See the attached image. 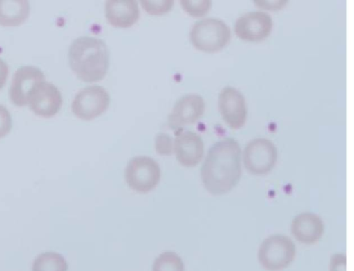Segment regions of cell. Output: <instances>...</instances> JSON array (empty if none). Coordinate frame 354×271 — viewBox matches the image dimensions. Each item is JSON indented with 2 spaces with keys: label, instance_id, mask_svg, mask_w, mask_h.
<instances>
[{
  "label": "cell",
  "instance_id": "cell-1",
  "mask_svg": "<svg viewBox=\"0 0 354 271\" xmlns=\"http://www.w3.org/2000/svg\"><path fill=\"white\" fill-rule=\"evenodd\" d=\"M241 175V148L234 138H225L209 149L201 168V178L210 194L221 195L232 189Z\"/></svg>",
  "mask_w": 354,
  "mask_h": 271
},
{
  "label": "cell",
  "instance_id": "cell-6",
  "mask_svg": "<svg viewBox=\"0 0 354 271\" xmlns=\"http://www.w3.org/2000/svg\"><path fill=\"white\" fill-rule=\"evenodd\" d=\"M243 158L248 171L253 174L263 175L274 167L277 159V150L270 140L255 138L246 144Z\"/></svg>",
  "mask_w": 354,
  "mask_h": 271
},
{
  "label": "cell",
  "instance_id": "cell-12",
  "mask_svg": "<svg viewBox=\"0 0 354 271\" xmlns=\"http://www.w3.org/2000/svg\"><path fill=\"white\" fill-rule=\"evenodd\" d=\"M272 28V19L263 11H251L241 15L236 21L234 30L238 37L248 41L266 38Z\"/></svg>",
  "mask_w": 354,
  "mask_h": 271
},
{
  "label": "cell",
  "instance_id": "cell-18",
  "mask_svg": "<svg viewBox=\"0 0 354 271\" xmlns=\"http://www.w3.org/2000/svg\"><path fill=\"white\" fill-rule=\"evenodd\" d=\"M152 271H184V265L177 254L166 251L156 259Z\"/></svg>",
  "mask_w": 354,
  "mask_h": 271
},
{
  "label": "cell",
  "instance_id": "cell-15",
  "mask_svg": "<svg viewBox=\"0 0 354 271\" xmlns=\"http://www.w3.org/2000/svg\"><path fill=\"white\" fill-rule=\"evenodd\" d=\"M104 12L107 21L118 27H129L139 17V8L135 0H107Z\"/></svg>",
  "mask_w": 354,
  "mask_h": 271
},
{
  "label": "cell",
  "instance_id": "cell-10",
  "mask_svg": "<svg viewBox=\"0 0 354 271\" xmlns=\"http://www.w3.org/2000/svg\"><path fill=\"white\" fill-rule=\"evenodd\" d=\"M218 108L224 120L232 129L242 127L247 117V109L243 94L236 88L225 86L218 95Z\"/></svg>",
  "mask_w": 354,
  "mask_h": 271
},
{
  "label": "cell",
  "instance_id": "cell-22",
  "mask_svg": "<svg viewBox=\"0 0 354 271\" xmlns=\"http://www.w3.org/2000/svg\"><path fill=\"white\" fill-rule=\"evenodd\" d=\"M156 149L162 154H170L172 151V139L170 136L160 133L156 137Z\"/></svg>",
  "mask_w": 354,
  "mask_h": 271
},
{
  "label": "cell",
  "instance_id": "cell-13",
  "mask_svg": "<svg viewBox=\"0 0 354 271\" xmlns=\"http://www.w3.org/2000/svg\"><path fill=\"white\" fill-rule=\"evenodd\" d=\"M173 148L178 161L187 167L198 164L204 152V144L201 136L189 130L180 129L176 131Z\"/></svg>",
  "mask_w": 354,
  "mask_h": 271
},
{
  "label": "cell",
  "instance_id": "cell-3",
  "mask_svg": "<svg viewBox=\"0 0 354 271\" xmlns=\"http://www.w3.org/2000/svg\"><path fill=\"white\" fill-rule=\"evenodd\" d=\"M230 35V27L223 20L206 17L193 24L189 37L196 48L214 52L222 48L228 42Z\"/></svg>",
  "mask_w": 354,
  "mask_h": 271
},
{
  "label": "cell",
  "instance_id": "cell-9",
  "mask_svg": "<svg viewBox=\"0 0 354 271\" xmlns=\"http://www.w3.org/2000/svg\"><path fill=\"white\" fill-rule=\"evenodd\" d=\"M205 102L196 93H188L178 98L167 118L169 126L175 130L196 122L203 113Z\"/></svg>",
  "mask_w": 354,
  "mask_h": 271
},
{
  "label": "cell",
  "instance_id": "cell-4",
  "mask_svg": "<svg viewBox=\"0 0 354 271\" xmlns=\"http://www.w3.org/2000/svg\"><path fill=\"white\" fill-rule=\"evenodd\" d=\"M295 246L292 240L281 234L266 238L258 251V260L268 271H280L287 268L294 260Z\"/></svg>",
  "mask_w": 354,
  "mask_h": 271
},
{
  "label": "cell",
  "instance_id": "cell-17",
  "mask_svg": "<svg viewBox=\"0 0 354 271\" xmlns=\"http://www.w3.org/2000/svg\"><path fill=\"white\" fill-rule=\"evenodd\" d=\"M68 263L60 254L55 252L41 253L35 259L32 271H67Z\"/></svg>",
  "mask_w": 354,
  "mask_h": 271
},
{
  "label": "cell",
  "instance_id": "cell-23",
  "mask_svg": "<svg viewBox=\"0 0 354 271\" xmlns=\"http://www.w3.org/2000/svg\"><path fill=\"white\" fill-rule=\"evenodd\" d=\"M329 271H346V257L343 254L334 255L330 261Z\"/></svg>",
  "mask_w": 354,
  "mask_h": 271
},
{
  "label": "cell",
  "instance_id": "cell-11",
  "mask_svg": "<svg viewBox=\"0 0 354 271\" xmlns=\"http://www.w3.org/2000/svg\"><path fill=\"white\" fill-rule=\"evenodd\" d=\"M44 80V74L39 68L32 66L19 68L13 74L9 87L10 100L17 106L26 105L30 91L37 83Z\"/></svg>",
  "mask_w": 354,
  "mask_h": 271
},
{
  "label": "cell",
  "instance_id": "cell-8",
  "mask_svg": "<svg viewBox=\"0 0 354 271\" xmlns=\"http://www.w3.org/2000/svg\"><path fill=\"white\" fill-rule=\"evenodd\" d=\"M28 103L36 115L50 118L59 111L62 97L56 86L44 80L37 83L30 91Z\"/></svg>",
  "mask_w": 354,
  "mask_h": 271
},
{
  "label": "cell",
  "instance_id": "cell-25",
  "mask_svg": "<svg viewBox=\"0 0 354 271\" xmlns=\"http://www.w3.org/2000/svg\"><path fill=\"white\" fill-rule=\"evenodd\" d=\"M8 72V66L7 63L0 58V89H1L6 84Z\"/></svg>",
  "mask_w": 354,
  "mask_h": 271
},
{
  "label": "cell",
  "instance_id": "cell-16",
  "mask_svg": "<svg viewBox=\"0 0 354 271\" xmlns=\"http://www.w3.org/2000/svg\"><path fill=\"white\" fill-rule=\"evenodd\" d=\"M30 10V3L27 0H0V25H21L28 18Z\"/></svg>",
  "mask_w": 354,
  "mask_h": 271
},
{
  "label": "cell",
  "instance_id": "cell-21",
  "mask_svg": "<svg viewBox=\"0 0 354 271\" xmlns=\"http://www.w3.org/2000/svg\"><path fill=\"white\" fill-rule=\"evenodd\" d=\"M12 120L8 109L0 104V138L6 136L11 130Z\"/></svg>",
  "mask_w": 354,
  "mask_h": 271
},
{
  "label": "cell",
  "instance_id": "cell-7",
  "mask_svg": "<svg viewBox=\"0 0 354 271\" xmlns=\"http://www.w3.org/2000/svg\"><path fill=\"white\" fill-rule=\"evenodd\" d=\"M110 96L102 86L91 85L80 90L74 97L71 109L83 120H91L102 113L108 107Z\"/></svg>",
  "mask_w": 354,
  "mask_h": 271
},
{
  "label": "cell",
  "instance_id": "cell-14",
  "mask_svg": "<svg viewBox=\"0 0 354 271\" xmlns=\"http://www.w3.org/2000/svg\"><path fill=\"white\" fill-rule=\"evenodd\" d=\"M291 232L300 243L312 245L321 238L324 232V224L316 214L309 212L301 213L293 219Z\"/></svg>",
  "mask_w": 354,
  "mask_h": 271
},
{
  "label": "cell",
  "instance_id": "cell-5",
  "mask_svg": "<svg viewBox=\"0 0 354 271\" xmlns=\"http://www.w3.org/2000/svg\"><path fill=\"white\" fill-rule=\"evenodd\" d=\"M160 178V169L152 158L138 156L132 158L125 169V180L133 190L147 193L156 187Z\"/></svg>",
  "mask_w": 354,
  "mask_h": 271
},
{
  "label": "cell",
  "instance_id": "cell-20",
  "mask_svg": "<svg viewBox=\"0 0 354 271\" xmlns=\"http://www.w3.org/2000/svg\"><path fill=\"white\" fill-rule=\"evenodd\" d=\"M172 0H142V7L149 13L154 15L162 14L168 11L172 6Z\"/></svg>",
  "mask_w": 354,
  "mask_h": 271
},
{
  "label": "cell",
  "instance_id": "cell-24",
  "mask_svg": "<svg viewBox=\"0 0 354 271\" xmlns=\"http://www.w3.org/2000/svg\"><path fill=\"white\" fill-rule=\"evenodd\" d=\"M258 6L269 8V9H278L284 6L287 1H254Z\"/></svg>",
  "mask_w": 354,
  "mask_h": 271
},
{
  "label": "cell",
  "instance_id": "cell-19",
  "mask_svg": "<svg viewBox=\"0 0 354 271\" xmlns=\"http://www.w3.org/2000/svg\"><path fill=\"white\" fill-rule=\"evenodd\" d=\"M180 3L187 12L193 16H201L207 12L211 7L209 0H181Z\"/></svg>",
  "mask_w": 354,
  "mask_h": 271
},
{
  "label": "cell",
  "instance_id": "cell-2",
  "mask_svg": "<svg viewBox=\"0 0 354 271\" xmlns=\"http://www.w3.org/2000/svg\"><path fill=\"white\" fill-rule=\"evenodd\" d=\"M68 62L77 77L85 82L102 79L106 73L109 53L106 43L99 37L80 36L68 48Z\"/></svg>",
  "mask_w": 354,
  "mask_h": 271
}]
</instances>
